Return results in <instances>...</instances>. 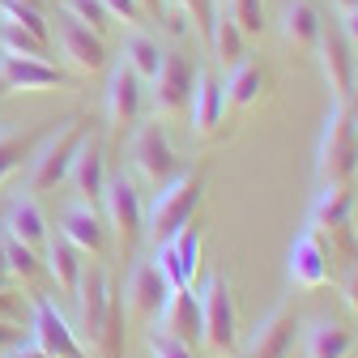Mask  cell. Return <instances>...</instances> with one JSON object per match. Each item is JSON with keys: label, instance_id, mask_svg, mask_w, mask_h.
Instances as JSON below:
<instances>
[{"label": "cell", "instance_id": "12", "mask_svg": "<svg viewBox=\"0 0 358 358\" xmlns=\"http://www.w3.org/2000/svg\"><path fill=\"white\" fill-rule=\"evenodd\" d=\"M286 273H290V282L303 286V290H320V286H329V282H333V252H329L324 235H316L311 227L299 231V239L290 243Z\"/></svg>", "mask_w": 358, "mask_h": 358}, {"label": "cell", "instance_id": "10", "mask_svg": "<svg viewBox=\"0 0 358 358\" xmlns=\"http://www.w3.org/2000/svg\"><path fill=\"white\" fill-rule=\"evenodd\" d=\"M311 52L320 56V73H324V81L333 90V99L350 103L354 99V81H358V64H354V48L341 34V26H320V38H316Z\"/></svg>", "mask_w": 358, "mask_h": 358}, {"label": "cell", "instance_id": "29", "mask_svg": "<svg viewBox=\"0 0 358 358\" xmlns=\"http://www.w3.org/2000/svg\"><path fill=\"white\" fill-rule=\"evenodd\" d=\"M243 43H248V34L239 30V22L222 9V13H213V26H209V48H213V56L222 60V64H239L248 52H243Z\"/></svg>", "mask_w": 358, "mask_h": 358}, {"label": "cell", "instance_id": "38", "mask_svg": "<svg viewBox=\"0 0 358 358\" xmlns=\"http://www.w3.org/2000/svg\"><path fill=\"white\" fill-rule=\"evenodd\" d=\"M103 5H107L111 22H124L128 30L145 22V5H141V0H103Z\"/></svg>", "mask_w": 358, "mask_h": 358}, {"label": "cell", "instance_id": "21", "mask_svg": "<svg viewBox=\"0 0 358 358\" xmlns=\"http://www.w3.org/2000/svg\"><path fill=\"white\" fill-rule=\"evenodd\" d=\"M60 235L81 252V256H103L107 252V227L103 217L94 213V205L90 201H73L60 217Z\"/></svg>", "mask_w": 358, "mask_h": 358}, {"label": "cell", "instance_id": "8", "mask_svg": "<svg viewBox=\"0 0 358 358\" xmlns=\"http://www.w3.org/2000/svg\"><path fill=\"white\" fill-rule=\"evenodd\" d=\"M188 99H192V64L179 52H162L158 73L150 77V103H154V120L171 124L188 115Z\"/></svg>", "mask_w": 358, "mask_h": 358}, {"label": "cell", "instance_id": "18", "mask_svg": "<svg viewBox=\"0 0 358 358\" xmlns=\"http://www.w3.org/2000/svg\"><path fill=\"white\" fill-rule=\"evenodd\" d=\"M69 184L77 192V201H103V184H107V158H103V141L94 132H85L77 154H73V166H69Z\"/></svg>", "mask_w": 358, "mask_h": 358}, {"label": "cell", "instance_id": "41", "mask_svg": "<svg viewBox=\"0 0 358 358\" xmlns=\"http://www.w3.org/2000/svg\"><path fill=\"white\" fill-rule=\"evenodd\" d=\"M341 34L350 38V48H358V9L354 13H341Z\"/></svg>", "mask_w": 358, "mask_h": 358}, {"label": "cell", "instance_id": "43", "mask_svg": "<svg viewBox=\"0 0 358 358\" xmlns=\"http://www.w3.org/2000/svg\"><path fill=\"white\" fill-rule=\"evenodd\" d=\"M9 278H13V273H9V260H5V243H0V290L9 286Z\"/></svg>", "mask_w": 358, "mask_h": 358}, {"label": "cell", "instance_id": "30", "mask_svg": "<svg viewBox=\"0 0 358 358\" xmlns=\"http://www.w3.org/2000/svg\"><path fill=\"white\" fill-rule=\"evenodd\" d=\"M0 52L5 56H30V60H48V38H38L13 22H0Z\"/></svg>", "mask_w": 358, "mask_h": 358}, {"label": "cell", "instance_id": "7", "mask_svg": "<svg viewBox=\"0 0 358 358\" xmlns=\"http://www.w3.org/2000/svg\"><path fill=\"white\" fill-rule=\"evenodd\" d=\"M196 303H201V341L209 345V354H231L235 350V329H239L231 282L227 278H209L201 286Z\"/></svg>", "mask_w": 358, "mask_h": 358}, {"label": "cell", "instance_id": "25", "mask_svg": "<svg viewBox=\"0 0 358 358\" xmlns=\"http://www.w3.org/2000/svg\"><path fill=\"white\" fill-rule=\"evenodd\" d=\"M320 9L311 5V0H286V9H282V34L290 48H316V38H320Z\"/></svg>", "mask_w": 358, "mask_h": 358}, {"label": "cell", "instance_id": "20", "mask_svg": "<svg viewBox=\"0 0 358 358\" xmlns=\"http://www.w3.org/2000/svg\"><path fill=\"white\" fill-rule=\"evenodd\" d=\"M158 333L184 341V345H196L201 341V303L192 294V286H179L166 294L162 311H158Z\"/></svg>", "mask_w": 358, "mask_h": 358}, {"label": "cell", "instance_id": "47", "mask_svg": "<svg viewBox=\"0 0 358 358\" xmlns=\"http://www.w3.org/2000/svg\"><path fill=\"white\" fill-rule=\"evenodd\" d=\"M141 5H145V9H158V5H162V0H141Z\"/></svg>", "mask_w": 358, "mask_h": 358}, {"label": "cell", "instance_id": "17", "mask_svg": "<svg viewBox=\"0 0 358 358\" xmlns=\"http://www.w3.org/2000/svg\"><path fill=\"white\" fill-rule=\"evenodd\" d=\"M0 85L26 90V94H48V90H64L69 77L52 60H30V56H5L0 52Z\"/></svg>", "mask_w": 358, "mask_h": 358}, {"label": "cell", "instance_id": "46", "mask_svg": "<svg viewBox=\"0 0 358 358\" xmlns=\"http://www.w3.org/2000/svg\"><path fill=\"white\" fill-rule=\"evenodd\" d=\"M350 115H354V128H358V99H350Z\"/></svg>", "mask_w": 358, "mask_h": 358}, {"label": "cell", "instance_id": "11", "mask_svg": "<svg viewBox=\"0 0 358 358\" xmlns=\"http://www.w3.org/2000/svg\"><path fill=\"white\" fill-rule=\"evenodd\" d=\"M141 107H145V81L124 60L111 64V73H107V120H111L115 137H124L128 128L141 124Z\"/></svg>", "mask_w": 358, "mask_h": 358}, {"label": "cell", "instance_id": "48", "mask_svg": "<svg viewBox=\"0 0 358 358\" xmlns=\"http://www.w3.org/2000/svg\"><path fill=\"white\" fill-rule=\"evenodd\" d=\"M0 94H5V85H0Z\"/></svg>", "mask_w": 358, "mask_h": 358}, {"label": "cell", "instance_id": "40", "mask_svg": "<svg viewBox=\"0 0 358 358\" xmlns=\"http://www.w3.org/2000/svg\"><path fill=\"white\" fill-rule=\"evenodd\" d=\"M22 345V324L17 320H0V350H13Z\"/></svg>", "mask_w": 358, "mask_h": 358}, {"label": "cell", "instance_id": "36", "mask_svg": "<svg viewBox=\"0 0 358 358\" xmlns=\"http://www.w3.org/2000/svg\"><path fill=\"white\" fill-rule=\"evenodd\" d=\"M171 5H175L179 13H184V17H188V22H192V26H196V30H201L205 38H209L213 13H217V9H213V0H171Z\"/></svg>", "mask_w": 358, "mask_h": 358}, {"label": "cell", "instance_id": "28", "mask_svg": "<svg viewBox=\"0 0 358 358\" xmlns=\"http://www.w3.org/2000/svg\"><path fill=\"white\" fill-rule=\"evenodd\" d=\"M124 64L137 73L145 85H150V77L158 73V64H162V48H158V38L154 34H145L141 26H132L128 30V38H124Z\"/></svg>", "mask_w": 358, "mask_h": 358}, {"label": "cell", "instance_id": "3", "mask_svg": "<svg viewBox=\"0 0 358 358\" xmlns=\"http://www.w3.org/2000/svg\"><path fill=\"white\" fill-rule=\"evenodd\" d=\"M81 137H85V120L81 115L60 120L48 137L30 150V158H26V192L38 196V192H52L56 184H64V175L73 166V154H77Z\"/></svg>", "mask_w": 358, "mask_h": 358}, {"label": "cell", "instance_id": "42", "mask_svg": "<svg viewBox=\"0 0 358 358\" xmlns=\"http://www.w3.org/2000/svg\"><path fill=\"white\" fill-rule=\"evenodd\" d=\"M13 358H56V354H48V350L34 345V341H22V345H13Z\"/></svg>", "mask_w": 358, "mask_h": 358}, {"label": "cell", "instance_id": "35", "mask_svg": "<svg viewBox=\"0 0 358 358\" xmlns=\"http://www.w3.org/2000/svg\"><path fill=\"white\" fill-rule=\"evenodd\" d=\"M227 13L239 22V30L248 38L264 30V5H260V0H227Z\"/></svg>", "mask_w": 358, "mask_h": 358}, {"label": "cell", "instance_id": "14", "mask_svg": "<svg viewBox=\"0 0 358 358\" xmlns=\"http://www.w3.org/2000/svg\"><path fill=\"white\" fill-rule=\"evenodd\" d=\"M350 213H354L350 184H320V196H316V205H311V231L337 239L341 252L354 256L358 248H354V235H350Z\"/></svg>", "mask_w": 358, "mask_h": 358}, {"label": "cell", "instance_id": "1", "mask_svg": "<svg viewBox=\"0 0 358 358\" xmlns=\"http://www.w3.org/2000/svg\"><path fill=\"white\" fill-rule=\"evenodd\" d=\"M77 337L94 358H120L124 350V299L107 268H85L77 286Z\"/></svg>", "mask_w": 358, "mask_h": 358}, {"label": "cell", "instance_id": "45", "mask_svg": "<svg viewBox=\"0 0 358 358\" xmlns=\"http://www.w3.org/2000/svg\"><path fill=\"white\" fill-rule=\"evenodd\" d=\"M22 5H30V9H48V0H22Z\"/></svg>", "mask_w": 358, "mask_h": 358}, {"label": "cell", "instance_id": "31", "mask_svg": "<svg viewBox=\"0 0 358 358\" xmlns=\"http://www.w3.org/2000/svg\"><path fill=\"white\" fill-rule=\"evenodd\" d=\"M34 150V137L30 132H17V128H0V184L30 158Z\"/></svg>", "mask_w": 358, "mask_h": 358}, {"label": "cell", "instance_id": "4", "mask_svg": "<svg viewBox=\"0 0 358 358\" xmlns=\"http://www.w3.org/2000/svg\"><path fill=\"white\" fill-rule=\"evenodd\" d=\"M354 175H358V128L350 103H333L316 150V179L320 184H350Z\"/></svg>", "mask_w": 358, "mask_h": 358}, {"label": "cell", "instance_id": "26", "mask_svg": "<svg viewBox=\"0 0 358 358\" xmlns=\"http://www.w3.org/2000/svg\"><path fill=\"white\" fill-rule=\"evenodd\" d=\"M260 94H264V73H260V64H252L248 56H243L239 64H231V77H227V85H222V99H227V107L248 111V107L260 103Z\"/></svg>", "mask_w": 358, "mask_h": 358}, {"label": "cell", "instance_id": "22", "mask_svg": "<svg viewBox=\"0 0 358 358\" xmlns=\"http://www.w3.org/2000/svg\"><path fill=\"white\" fill-rule=\"evenodd\" d=\"M188 115H192V128L196 137H213L222 115H227V99H222V81L213 73H192V99H188Z\"/></svg>", "mask_w": 358, "mask_h": 358}, {"label": "cell", "instance_id": "5", "mask_svg": "<svg viewBox=\"0 0 358 358\" xmlns=\"http://www.w3.org/2000/svg\"><path fill=\"white\" fill-rule=\"evenodd\" d=\"M103 209H107V222L115 231V243H120V256H128L145 239V201H141V188L132 175H107L103 184Z\"/></svg>", "mask_w": 358, "mask_h": 358}, {"label": "cell", "instance_id": "13", "mask_svg": "<svg viewBox=\"0 0 358 358\" xmlns=\"http://www.w3.org/2000/svg\"><path fill=\"white\" fill-rule=\"evenodd\" d=\"M56 43H60V56L69 60V69H77L85 77L107 69V43H103V34L90 30V26H81L69 13L56 17Z\"/></svg>", "mask_w": 358, "mask_h": 358}, {"label": "cell", "instance_id": "39", "mask_svg": "<svg viewBox=\"0 0 358 358\" xmlns=\"http://www.w3.org/2000/svg\"><path fill=\"white\" fill-rule=\"evenodd\" d=\"M341 294H345V307L358 316V260L350 264V273H345V282H341Z\"/></svg>", "mask_w": 358, "mask_h": 358}, {"label": "cell", "instance_id": "44", "mask_svg": "<svg viewBox=\"0 0 358 358\" xmlns=\"http://www.w3.org/2000/svg\"><path fill=\"white\" fill-rule=\"evenodd\" d=\"M333 9H337V13H354V9H358V0H333Z\"/></svg>", "mask_w": 358, "mask_h": 358}, {"label": "cell", "instance_id": "27", "mask_svg": "<svg viewBox=\"0 0 358 358\" xmlns=\"http://www.w3.org/2000/svg\"><path fill=\"white\" fill-rule=\"evenodd\" d=\"M350 345H354V337L337 320H316L307 329V337H303V354L307 358H350Z\"/></svg>", "mask_w": 358, "mask_h": 358}, {"label": "cell", "instance_id": "33", "mask_svg": "<svg viewBox=\"0 0 358 358\" xmlns=\"http://www.w3.org/2000/svg\"><path fill=\"white\" fill-rule=\"evenodd\" d=\"M0 22H13V26L30 30V34H38V38L52 34V30H48V17H43V9H30V5H22V0H0Z\"/></svg>", "mask_w": 358, "mask_h": 358}, {"label": "cell", "instance_id": "23", "mask_svg": "<svg viewBox=\"0 0 358 358\" xmlns=\"http://www.w3.org/2000/svg\"><path fill=\"white\" fill-rule=\"evenodd\" d=\"M294 345V311L282 303L260 320V329L248 341V358H286Z\"/></svg>", "mask_w": 358, "mask_h": 358}, {"label": "cell", "instance_id": "9", "mask_svg": "<svg viewBox=\"0 0 358 358\" xmlns=\"http://www.w3.org/2000/svg\"><path fill=\"white\" fill-rule=\"evenodd\" d=\"M154 264L162 268V278L171 290L179 286H192L196 273H201V227L196 222H184L166 243L154 248Z\"/></svg>", "mask_w": 358, "mask_h": 358}, {"label": "cell", "instance_id": "15", "mask_svg": "<svg viewBox=\"0 0 358 358\" xmlns=\"http://www.w3.org/2000/svg\"><path fill=\"white\" fill-rule=\"evenodd\" d=\"M166 294H171V286L162 278V268L154 260H137V264H132V273H128V282H124V294L120 299H124V307H128L132 320L150 324V320H158Z\"/></svg>", "mask_w": 358, "mask_h": 358}, {"label": "cell", "instance_id": "2", "mask_svg": "<svg viewBox=\"0 0 358 358\" xmlns=\"http://www.w3.org/2000/svg\"><path fill=\"white\" fill-rule=\"evenodd\" d=\"M205 196V175L201 171H184V175H175L166 179L162 188H154V201L145 209V239L158 248L166 243L184 222L196 217V205Z\"/></svg>", "mask_w": 358, "mask_h": 358}, {"label": "cell", "instance_id": "24", "mask_svg": "<svg viewBox=\"0 0 358 358\" xmlns=\"http://www.w3.org/2000/svg\"><path fill=\"white\" fill-rule=\"evenodd\" d=\"M43 268L56 278V286H60L64 294H77L81 273H85V260H81V252H77L64 235H56V239H48V248H43Z\"/></svg>", "mask_w": 358, "mask_h": 358}, {"label": "cell", "instance_id": "19", "mask_svg": "<svg viewBox=\"0 0 358 358\" xmlns=\"http://www.w3.org/2000/svg\"><path fill=\"white\" fill-rule=\"evenodd\" d=\"M5 235H13L17 243H26V248H34V252H43L48 248V239H52V231H48V213H43V205H38V196L34 192H17L13 201H9V213H5Z\"/></svg>", "mask_w": 358, "mask_h": 358}, {"label": "cell", "instance_id": "32", "mask_svg": "<svg viewBox=\"0 0 358 358\" xmlns=\"http://www.w3.org/2000/svg\"><path fill=\"white\" fill-rule=\"evenodd\" d=\"M0 243H5V260H9V273H13L17 282H34V278L43 273V256H38L34 248L17 243V239H13V235H5V231H0Z\"/></svg>", "mask_w": 358, "mask_h": 358}, {"label": "cell", "instance_id": "37", "mask_svg": "<svg viewBox=\"0 0 358 358\" xmlns=\"http://www.w3.org/2000/svg\"><path fill=\"white\" fill-rule=\"evenodd\" d=\"M150 358H196V345H184V341H175L166 333H150Z\"/></svg>", "mask_w": 358, "mask_h": 358}, {"label": "cell", "instance_id": "6", "mask_svg": "<svg viewBox=\"0 0 358 358\" xmlns=\"http://www.w3.org/2000/svg\"><path fill=\"white\" fill-rule=\"evenodd\" d=\"M128 162H132V179H141V184H150V188H162L166 179L179 175V158H175V145L166 137L162 120L132 128V137H128Z\"/></svg>", "mask_w": 358, "mask_h": 358}, {"label": "cell", "instance_id": "16", "mask_svg": "<svg viewBox=\"0 0 358 358\" xmlns=\"http://www.w3.org/2000/svg\"><path fill=\"white\" fill-rule=\"evenodd\" d=\"M30 341L43 345L56 358H85V345L77 337V329L64 320V311L52 299H34V316H30Z\"/></svg>", "mask_w": 358, "mask_h": 358}, {"label": "cell", "instance_id": "34", "mask_svg": "<svg viewBox=\"0 0 358 358\" xmlns=\"http://www.w3.org/2000/svg\"><path fill=\"white\" fill-rule=\"evenodd\" d=\"M64 13L90 30H99V34H107V26H111V13H107L103 0H64Z\"/></svg>", "mask_w": 358, "mask_h": 358}]
</instances>
